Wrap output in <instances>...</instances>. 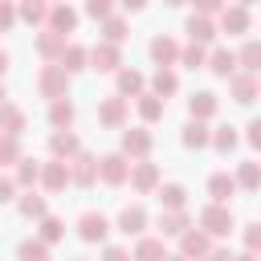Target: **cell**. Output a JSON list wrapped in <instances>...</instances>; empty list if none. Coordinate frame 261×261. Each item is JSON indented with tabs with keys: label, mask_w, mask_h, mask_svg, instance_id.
I'll use <instances>...</instances> for the list:
<instances>
[{
	"label": "cell",
	"mask_w": 261,
	"mask_h": 261,
	"mask_svg": "<svg viewBox=\"0 0 261 261\" xmlns=\"http://www.w3.org/2000/svg\"><path fill=\"white\" fill-rule=\"evenodd\" d=\"M69 77H73V73H65L57 61H45V65L37 69V94H41V98H49V102L69 98Z\"/></svg>",
	"instance_id": "cell-1"
},
{
	"label": "cell",
	"mask_w": 261,
	"mask_h": 261,
	"mask_svg": "<svg viewBox=\"0 0 261 261\" xmlns=\"http://www.w3.org/2000/svg\"><path fill=\"white\" fill-rule=\"evenodd\" d=\"M196 224H200L204 232H212V237H228V232L237 228V220H232V208H228V204H216V200L200 208Z\"/></svg>",
	"instance_id": "cell-2"
},
{
	"label": "cell",
	"mask_w": 261,
	"mask_h": 261,
	"mask_svg": "<svg viewBox=\"0 0 261 261\" xmlns=\"http://www.w3.org/2000/svg\"><path fill=\"white\" fill-rule=\"evenodd\" d=\"M130 163H135V159H126L122 151H110V155L98 159V179H102L106 188H122V184L130 179Z\"/></svg>",
	"instance_id": "cell-3"
},
{
	"label": "cell",
	"mask_w": 261,
	"mask_h": 261,
	"mask_svg": "<svg viewBox=\"0 0 261 261\" xmlns=\"http://www.w3.org/2000/svg\"><path fill=\"white\" fill-rule=\"evenodd\" d=\"M90 69H98V73H118V69H122V53H118V45H114V41H98V45H90Z\"/></svg>",
	"instance_id": "cell-4"
},
{
	"label": "cell",
	"mask_w": 261,
	"mask_h": 261,
	"mask_svg": "<svg viewBox=\"0 0 261 261\" xmlns=\"http://www.w3.org/2000/svg\"><path fill=\"white\" fill-rule=\"evenodd\" d=\"M126 110H130V98L110 94V98H102V102H98V122H102V126H110V130H118V126H126Z\"/></svg>",
	"instance_id": "cell-5"
},
{
	"label": "cell",
	"mask_w": 261,
	"mask_h": 261,
	"mask_svg": "<svg viewBox=\"0 0 261 261\" xmlns=\"http://www.w3.org/2000/svg\"><path fill=\"white\" fill-rule=\"evenodd\" d=\"M69 184H73L69 159H57V155H53V159L41 167V188H45V192H65Z\"/></svg>",
	"instance_id": "cell-6"
},
{
	"label": "cell",
	"mask_w": 261,
	"mask_h": 261,
	"mask_svg": "<svg viewBox=\"0 0 261 261\" xmlns=\"http://www.w3.org/2000/svg\"><path fill=\"white\" fill-rule=\"evenodd\" d=\"M151 147H155V139H151L147 126H130V130H122V147H118V151H122L126 159H147Z\"/></svg>",
	"instance_id": "cell-7"
},
{
	"label": "cell",
	"mask_w": 261,
	"mask_h": 261,
	"mask_svg": "<svg viewBox=\"0 0 261 261\" xmlns=\"http://www.w3.org/2000/svg\"><path fill=\"white\" fill-rule=\"evenodd\" d=\"M130 188H135L139 196H151V192L159 188V163L135 159V163H130Z\"/></svg>",
	"instance_id": "cell-8"
},
{
	"label": "cell",
	"mask_w": 261,
	"mask_h": 261,
	"mask_svg": "<svg viewBox=\"0 0 261 261\" xmlns=\"http://www.w3.org/2000/svg\"><path fill=\"white\" fill-rule=\"evenodd\" d=\"M179 253H188V257H196V261H204V257L212 253V232H204L200 224H192V228H184V232H179Z\"/></svg>",
	"instance_id": "cell-9"
},
{
	"label": "cell",
	"mask_w": 261,
	"mask_h": 261,
	"mask_svg": "<svg viewBox=\"0 0 261 261\" xmlns=\"http://www.w3.org/2000/svg\"><path fill=\"white\" fill-rule=\"evenodd\" d=\"M228 94H232V102H241V106H249V102H257V98H261V86H257V73H249V69H241V73H232V77H228Z\"/></svg>",
	"instance_id": "cell-10"
},
{
	"label": "cell",
	"mask_w": 261,
	"mask_h": 261,
	"mask_svg": "<svg viewBox=\"0 0 261 261\" xmlns=\"http://www.w3.org/2000/svg\"><path fill=\"white\" fill-rule=\"evenodd\" d=\"M184 33H188V41H196V45H212L216 41V20L212 16H204V12H192L188 20H184Z\"/></svg>",
	"instance_id": "cell-11"
},
{
	"label": "cell",
	"mask_w": 261,
	"mask_h": 261,
	"mask_svg": "<svg viewBox=\"0 0 261 261\" xmlns=\"http://www.w3.org/2000/svg\"><path fill=\"white\" fill-rule=\"evenodd\" d=\"M69 171H73V184H77V188H94V184H98V155L77 151V155L69 159Z\"/></svg>",
	"instance_id": "cell-12"
},
{
	"label": "cell",
	"mask_w": 261,
	"mask_h": 261,
	"mask_svg": "<svg viewBox=\"0 0 261 261\" xmlns=\"http://www.w3.org/2000/svg\"><path fill=\"white\" fill-rule=\"evenodd\" d=\"M106 232H110V220H106L102 212H82V216H77V237H82L86 245L106 241Z\"/></svg>",
	"instance_id": "cell-13"
},
{
	"label": "cell",
	"mask_w": 261,
	"mask_h": 261,
	"mask_svg": "<svg viewBox=\"0 0 261 261\" xmlns=\"http://www.w3.org/2000/svg\"><path fill=\"white\" fill-rule=\"evenodd\" d=\"M249 8L245 4H224V12H220V33H228V37H241V33H249Z\"/></svg>",
	"instance_id": "cell-14"
},
{
	"label": "cell",
	"mask_w": 261,
	"mask_h": 261,
	"mask_svg": "<svg viewBox=\"0 0 261 261\" xmlns=\"http://www.w3.org/2000/svg\"><path fill=\"white\" fill-rule=\"evenodd\" d=\"M147 224H151V220H147V208H143V204H126V208L118 212V232H122V237H143Z\"/></svg>",
	"instance_id": "cell-15"
},
{
	"label": "cell",
	"mask_w": 261,
	"mask_h": 261,
	"mask_svg": "<svg viewBox=\"0 0 261 261\" xmlns=\"http://www.w3.org/2000/svg\"><path fill=\"white\" fill-rule=\"evenodd\" d=\"M65 45H69V41H65V33H57V29H49V24L37 33V53H41L45 61H57V57L65 53Z\"/></svg>",
	"instance_id": "cell-16"
},
{
	"label": "cell",
	"mask_w": 261,
	"mask_h": 261,
	"mask_svg": "<svg viewBox=\"0 0 261 261\" xmlns=\"http://www.w3.org/2000/svg\"><path fill=\"white\" fill-rule=\"evenodd\" d=\"M216 110H220V98H216L212 90H196V94L188 98V114H192V118H200V122L216 118Z\"/></svg>",
	"instance_id": "cell-17"
},
{
	"label": "cell",
	"mask_w": 261,
	"mask_h": 261,
	"mask_svg": "<svg viewBox=\"0 0 261 261\" xmlns=\"http://www.w3.org/2000/svg\"><path fill=\"white\" fill-rule=\"evenodd\" d=\"M237 192H241L237 175H228V171H212V175H208V196H212L216 204H228Z\"/></svg>",
	"instance_id": "cell-18"
},
{
	"label": "cell",
	"mask_w": 261,
	"mask_h": 261,
	"mask_svg": "<svg viewBox=\"0 0 261 261\" xmlns=\"http://www.w3.org/2000/svg\"><path fill=\"white\" fill-rule=\"evenodd\" d=\"M77 20H82V12H77L73 4H65V0H57V4L49 8V29H57V33H73Z\"/></svg>",
	"instance_id": "cell-19"
},
{
	"label": "cell",
	"mask_w": 261,
	"mask_h": 261,
	"mask_svg": "<svg viewBox=\"0 0 261 261\" xmlns=\"http://www.w3.org/2000/svg\"><path fill=\"white\" fill-rule=\"evenodd\" d=\"M130 261H167V245L163 237H139L130 249Z\"/></svg>",
	"instance_id": "cell-20"
},
{
	"label": "cell",
	"mask_w": 261,
	"mask_h": 261,
	"mask_svg": "<svg viewBox=\"0 0 261 261\" xmlns=\"http://www.w3.org/2000/svg\"><path fill=\"white\" fill-rule=\"evenodd\" d=\"M147 49H151V61H155V65H175V61H179V45H175L167 33L151 37V45H147Z\"/></svg>",
	"instance_id": "cell-21"
},
{
	"label": "cell",
	"mask_w": 261,
	"mask_h": 261,
	"mask_svg": "<svg viewBox=\"0 0 261 261\" xmlns=\"http://www.w3.org/2000/svg\"><path fill=\"white\" fill-rule=\"evenodd\" d=\"M143 86H147V77H143L139 69H130V65H122V69L114 73V90H118L122 98H139Z\"/></svg>",
	"instance_id": "cell-22"
},
{
	"label": "cell",
	"mask_w": 261,
	"mask_h": 261,
	"mask_svg": "<svg viewBox=\"0 0 261 261\" xmlns=\"http://www.w3.org/2000/svg\"><path fill=\"white\" fill-rule=\"evenodd\" d=\"M179 143H184L188 151H200V147H208V143H212V130H208L200 118H188V122H184V130H179Z\"/></svg>",
	"instance_id": "cell-23"
},
{
	"label": "cell",
	"mask_w": 261,
	"mask_h": 261,
	"mask_svg": "<svg viewBox=\"0 0 261 261\" xmlns=\"http://www.w3.org/2000/svg\"><path fill=\"white\" fill-rule=\"evenodd\" d=\"M82 151V139L73 135V130H53L49 135V155H57V159H73Z\"/></svg>",
	"instance_id": "cell-24"
},
{
	"label": "cell",
	"mask_w": 261,
	"mask_h": 261,
	"mask_svg": "<svg viewBox=\"0 0 261 261\" xmlns=\"http://www.w3.org/2000/svg\"><path fill=\"white\" fill-rule=\"evenodd\" d=\"M57 65H61L65 73H82V69H90V49L69 41V45H65V53L57 57Z\"/></svg>",
	"instance_id": "cell-25"
},
{
	"label": "cell",
	"mask_w": 261,
	"mask_h": 261,
	"mask_svg": "<svg viewBox=\"0 0 261 261\" xmlns=\"http://www.w3.org/2000/svg\"><path fill=\"white\" fill-rule=\"evenodd\" d=\"M237 65H241V61H237V53H232V49H224V45H216V49L208 53V69H212L216 77H232V73H237Z\"/></svg>",
	"instance_id": "cell-26"
},
{
	"label": "cell",
	"mask_w": 261,
	"mask_h": 261,
	"mask_svg": "<svg viewBox=\"0 0 261 261\" xmlns=\"http://www.w3.org/2000/svg\"><path fill=\"white\" fill-rule=\"evenodd\" d=\"M16 208H20V216H24V220H41V216H49L45 196H37L33 188H24V192L16 196Z\"/></svg>",
	"instance_id": "cell-27"
},
{
	"label": "cell",
	"mask_w": 261,
	"mask_h": 261,
	"mask_svg": "<svg viewBox=\"0 0 261 261\" xmlns=\"http://www.w3.org/2000/svg\"><path fill=\"white\" fill-rule=\"evenodd\" d=\"M184 228H192V216H188L184 208H163V212H159V232H163V237H179Z\"/></svg>",
	"instance_id": "cell-28"
},
{
	"label": "cell",
	"mask_w": 261,
	"mask_h": 261,
	"mask_svg": "<svg viewBox=\"0 0 261 261\" xmlns=\"http://www.w3.org/2000/svg\"><path fill=\"white\" fill-rule=\"evenodd\" d=\"M24 122H29V118H24V110H20L16 102H4V106H0V130H4V135H24Z\"/></svg>",
	"instance_id": "cell-29"
},
{
	"label": "cell",
	"mask_w": 261,
	"mask_h": 261,
	"mask_svg": "<svg viewBox=\"0 0 261 261\" xmlns=\"http://www.w3.org/2000/svg\"><path fill=\"white\" fill-rule=\"evenodd\" d=\"M16 261H49V241L45 237H24L16 245Z\"/></svg>",
	"instance_id": "cell-30"
},
{
	"label": "cell",
	"mask_w": 261,
	"mask_h": 261,
	"mask_svg": "<svg viewBox=\"0 0 261 261\" xmlns=\"http://www.w3.org/2000/svg\"><path fill=\"white\" fill-rule=\"evenodd\" d=\"M49 0H20L16 4V12H20V20L24 24H49Z\"/></svg>",
	"instance_id": "cell-31"
},
{
	"label": "cell",
	"mask_w": 261,
	"mask_h": 261,
	"mask_svg": "<svg viewBox=\"0 0 261 261\" xmlns=\"http://www.w3.org/2000/svg\"><path fill=\"white\" fill-rule=\"evenodd\" d=\"M179 90V77H175V69L171 65H159L155 69V77H151V94H159V98H171Z\"/></svg>",
	"instance_id": "cell-32"
},
{
	"label": "cell",
	"mask_w": 261,
	"mask_h": 261,
	"mask_svg": "<svg viewBox=\"0 0 261 261\" xmlns=\"http://www.w3.org/2000/svg\"><path fill=\"white\" fill-rule=\"evenodd\" d=\"M163 110H167V98H159V94H139V118L143 122H159L163 118Z\"/></svg>",
	"instance_id": "cell-33"
},
{
	"label": "cell",
	"mask_w": 261,
	"mask_h": 261,
	"mask_svg": "<svg viewBox=\"0 0 261 261\" xmlns=\"http://www.w3.org/2000/svg\"><path fill=\"white\" fill-rule=\"evenodd\" d=\"M49 126H53V130H69V126H73V102H69V98L49 102Z\"/></svg>",
	"instance_id": "cell-34"
},
{
	"label": "cell",
	"mask_w": 261,
	"mask_h": 261,
	"mask_svg": "<svg viewBox=\"0 0 261 261\" xmlns=\"http://www.w3.org/2000/svg\"><path fill=\"white\" fill-rule=\"evenodd\" d=\"M41 167H45L41 159H24V155H20V163H16L12 175H16L20 188H37V184H41Z\"/></svg>",
	"instance_id": "cell-35"
},
{
	"label": "cell",
	"mask_w": 261,
	"mask_h": 261,
	"mask_svg": "<svg viewBox=\"0 0 261 261\" xmlns=\"http://www.w3.org/2000/svg\"><path fill=\"white\" fill-rule=\"evenodd\" d=\"M232 175H237V184H241L245 192H257V188H261V163H257V159L237 163V171H232Z\"/></svg>",
	"instance_id": "cell-36"
},
{
	"label": "cell",
	"mask_w": 261,
	"mask_h": 261,
	"mask_svg": "<svg viewBox=\"0 0 261 261\" xmlns=\"http://www.w3.org/2000/svg\"><path fill=\"white\" fill-rule=\"evenodd\" d=\"M155 196H159L163 208H184V204H188V188H184V184H159Z\"/></svg>",
	"instance_id": "cell-37"
},
{
	"label": "cell",
	"mask_w": 261,
	"mask_h": 261,
	"mask_svg": "<svg viewBox=\"0 0 261 261\" xmlns=\"http://www.w3.org/2000/svg\"><path fill=\"white\" fill-rule=\"evenodd\" d=\"M16 163H20V135L0 130V167H16Z\"/></svg>",
	"instance_id": "cell-38"
},
{
	"label": "cell",
	"mask_w": 261,
	"mask_h": 261,
	"mask_svg": "<svg viewBox=\"0 0 261 261\" xmlns=\"http://www.w3.org/2000/svg\"><path fill=\"white\" fill-rule=\"evenodd\" d=\"M102 37H106V41H114V45H122V41L130 37L126 16H106V20H102Z\"/></svg>",
	"instance_id": "cell-39"
},
{
	"label": "cell",
	"mask_w": 261,
	"mask_h": 261,
	"mask_svg": "<svg viewBox=\"0 0 261 261\" xmlns=\"http://www.w3.org/2000/svg\"><path fill=\"white\" fill-rule=\"evenodd\" d=\"M179 65H188V69H204V65H208V49L196 45V41H188V45L179 49Z\"/></svg>",
	"instance_id": "cell-40"
},
{
	"label": "cell",
	"mask_w": 261,
	"mask_h": 261,
	"mask_svg": "<svg viewBox=\"0 0 261 261\" xmlns=\"http://www.w3.org/2000/svg\"><path fill=\"white\" fill-rule=\"evenodd\" d=\"M237 143H241V135H237V126H228V122H224V126H216V130H212V147H216L220 155H228V151H237Z\"/></svg>",
	"instance_id": "cell-41"
},
{
	"label": "cell",
	"mask_w": 261,
	"mask_h": 261,
	"mask_svg": "<svg viewBox=\"0 0 261 261\" xmlns=\"http://www.w3.org/2000/svg\"><path fill=\"white\" fill-rule=\"evenodd\" d=\"M37 224H41V228H37V237H45L49 245H57V241L65 237V220H61V216H41Z\"/></svg>",
	"instance_id": "cell-42"
},
{
	"label": "cell",
	"mask_w": 261,
	"mask_h": 261,
	"mask_svg": "<svg viewBox=\"0 0 261 261\" xmlns=\"http://www.w3.org/2000/svg\"><path fill=\"white\" fill-rule=\"evenodd\" d=\"M237 61H241L249 73H261V41H245L241 53H237Z\"/></svg>",
	"instance_id": "cell-43"
},
{
	"label": "cell",
	"mask_w": 261,
	"mask_h": 261,
	"mask_svg": "<svg viewBox=\"0 0 261 261\" xmlns=\"http://www.w3.org/2000/svg\"><path fill=\"white\" fill-rule=\"evenodd\" d=\"M86 16H94V20L114 16V0H86Z\"/></svg>",
	"instance_id": "cell-44"
},
{
	"label": "cell",
	"mask_w": 261,
	"mask_h": 261,
	"mask_svg": "<svg viewBox=\"0 0 261 261\" xmlns=\"http://www.w3.org/2000/svg\"><path fill=\"white\" fill-rule=\"evenodd\" d=\"M241 241H245V249H249V253H261V220H253V224H245V232H241Z\"/></svg>",
	"instance_id": "cell-45"
},
{
	"label": "cell",
	"mask_w": 261,
	"mask_h": 261,
	"mask_svg": "<svg viewBox=\"0 0 261 261\" xmlns=\"http://www.w3.org/2000/svg\"><path fill=\"white\" fill-rule=\"evenodd\" d=\"M16 20H20V12H16V4H12V0H0V33H4V29H12Z\"/></svg>",
	"instance_id": "cell-46"
},
{
	"label": "cell",
	"mask_w": 261,
	"mask_h": 261,
	"mask_svg": "<svg viewBox=\"0 0 261 261\" xmlns=\"http://www.w3.org/2000/svg\"><path fill=\"white\" fill-rule=\"evenodd\" d=\"M16 192H20V184H16V175H4V171H0V204H8V200H16Z\"/></svg>",
	"instance_id": "cell-47"
},
{
	"label": "cell",
	"mask_w": 261,
	"mask_h": 261,
	"mask_svg": "<svg viewBox=\"0 0 261 261\" xmlns=\"http://www.w3.org/2000/svg\"><path fill=\"white\" fill-rule=\"evenodd\" d=\"M196 12H204V16H216V12H224V4L228 0H188Z\"/></svg>",
	"instance_id": "cell-48"
},
{
	"label": "cell",
	"mask_w": 261,
	"mask_h": 261,
	"mask_svg": "<svg viewBox=\"0 0 261 261\" xmlns=\"http://www.w3.org/2000/svg\"><path fill=\"white\" fill-rule=\"evenodd\" d=\"M102 261H130V249L126 245H106L102 249Z\"/></svg>",
	"instance_id": "cell-49"
},
{
	"label": "cell",
	"mask_w": 261,
	"mask_h": 261,
	"mask_svg": "<svg viewBox=\"0 0 261 261\" xmlns=\"http://www.w3.org/2000/svg\"><path fill=\"white\" fill-rule=\"evenodd\" d=\"M245 139H249V147H253V151H261V118H253V122L245 126Z\"/></svg>",
	"instance_id": "cell-50"
},
{
	"label": "cell",
	"mask_w": 261,
	"mask_h": 261,
	"mask_svg": "<svg viewBox=\"0 0 261 261\" xmlns=\"http://www.w3.org/2000/svg\"><path fill=\"white\" fill-rule=\"evenodd\" d=\"M232 257H237L232 249H216V245H212V253H208L204 261H232Z\"/></svg>",
	"instance_id": "cell-51"
},
{
	"label": "cell",
	"mask_w": 261,
	"mask_h": 261,
	"mask_svg": "<svg viewBox=\"0 0 261 261\" xmlns=\"http://www.w3.org/2000/svg\"><path fill=\"white\" fill-rule=\"evenodd\" d=\"M118 4H122V8H126V12H143V8H147V4H151V0H118Z\"/></svg>",
	"instance_id": "cell-52"
},
{
	"label": "cell",
	"mask_w": 261,
	"mask_h": 261,
	"mask_svg": "<svg viewBox=\"0 0 261 261\" xmlns=\"http://www.w3.org/2000/svg\"><path fill=\"white\" fill-rule=\"evenodd\" d=\"M4 73H8V53L0 49V82H4Z\"/></svg>",
	"instance_id": "cell-53"
},
{
	"label": "cell",
	"mask_w": 261,
	"mask_h": 261,
	"mask_svg": "<svg viewBox=\"0 0 261 261\" xmlns=\"http://www.w3.org/2000/svg\"><path fill=\"white\" fill-rule=\"evenodd\" d=\"M167 261H196V257H188V253H167Z\"/></svg>",
	"instance_id": "cell-54"
},
{
	"label": "cell",
	"mask_w": 261,
	"mask_h": 261,
	"mask_svg": "<svg viewBox=\"0 0 261 261\" xmlns=\"http://www.w3.org/2000/svg\"><path fill=\"white\" fill-rule=\"evenodd\" d=\"M232 261H257V253H249V249H245V253H237Z\"/></svg>",
	"instance_id": "cell-55"
},
{
	"label": "cell",
	"mask_w": 261,
	"mask_h": 261,
	"mask_svg": "<svg viewBox=\"0 0 261 261\" xmlns=\"http://www.w3.org/2000/svg\"><path fill=\"white\" fill-rule=\"evenodd\" d=\"M163 4H167V8H179V4H188V0H163Z\"/></svg>",
	"instance_id": "cell-56"
},
{
	"label": "cell",
	"mask_w": 261,
	"mask_h": 261,
	"mask_svg": "<svg viewBox=\"0 0 261 261\" xmlns=\"http://www.w3.org/2000/svg\"><path fill=\"white\" fill-rule=\"evenodd\" d=\"M4 102H8V94H4V82H0V106H4Z\"/></svg>",
	"instance_id": "cell-57"
},
{
	"label": "cell",
	"mask_w": 261,
	"mask_h": 261,
	"mask_svg": "<svg viewBox=\"0 0 261 261\" xmlns=\"http://www.w3.org/2000/svg\"><path fill=\"white\" fill-rule=\"evenodd\" d=\"M237 4H245V8H249V4H257V0H237Z\"/></svg>",
	"instance_id": "cell-58"
},
{
	"label": "cell",
	"mask_w": 261,
	"mask_h": 261,
	"mask_svg": "<svg viewBox=\"0 0 261 261\" xmlns=\"http://www.w3.org/2000/svg\"><path fill=\"white\" fill-rule=\"evenodd\" d=\"M73 261H90V257H73Z\"/></svg>",
	"instance_id": "cell-59"
},
{
	"label": "cell",
	"mask_w": 261,
	"mask_h": 261,
	"mask_svg": "<svg viewBox=\"0 0 261 261\" xmlns=\"http://www.w3.org/2000/svg\"><path fill=\"white\" fill-rule=\"evenodd\" d=\"M257 86H261V73H257Z\"/></svg>",
	"instance_id": "cell-60"
},
{
	"label": "cell",
	"mask_w": 261,
	"mask_h": 261,
	"mask_svg": "<svg viewBox=\"0 0 261 261\" xmlns=\"http://www.w3.org/2000/svg\"><path fill=\"white\" fill-rule=\"evenodd\" d=\"M257 261H261V253H257Z\"/></svg>",
	"instance_id": "cell-61"
}]
</instances>
